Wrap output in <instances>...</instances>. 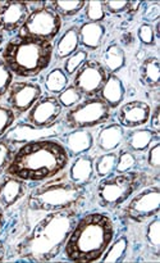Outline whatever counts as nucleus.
<instances>
[{
  "mask_svg": "<svg viewBox=\"0 0 160 263\" xmlns=\"http://www.w3.org/2000/svg\"><path fill=\"white\" fill-rule=\"evenodd\" d=\"M78 220V208L48 212L18 243L15 252L23 261L50 262L61 254Z\"/></svg>",
  "mask_w": 160,
  "mask_h": 263,
  "instance_id": "f257e3e1",
  "label": "nucleus"
},
{
  "mask_svg": "<svg viewBox=\"0 0 160 263\" xmlns=\"http://www.w3.org/2000/svg\"><path fill=\"white\" fill-rule=\"evenodd\" d=\"M71 157L55 139L26 143L15 151L5 174L23 181L41 182L58 176L67 168Z\"/></svg>",
  "mask_w": 160,
  "mask_h": 263,
  "instance_id": "f03ea898",
  "label": "nucleus"
},
{
  "mask_svg": "<svg viewBox=\"0 0 160 263\" xmlns=\"http://www.w3.org/2000/svg\"><path fill=\"white\" fill-rule=\"evenodd\" d=\"M115 236V226L107 213L91 212L78 218L63 248L71 262H99Z\"/></svg>",
  "mask_w": 160,
  "mask_h": 263,
  "instance_id": "7ed1b4c3",
  "label": "nucleus"
},
{
  "mask_svg": "<svg viewBox=\"0 0 160 263\" xmlns=\"http://www.w3.org/2000/svg\"><path fill=\"white\" fill-rule=\"evenodd\" d=\"M2 59L14 76L36 77L53 61V43L17 33L4 45Z\"/></svg>",
  "mask_w": 160,
  "mask_h": 263,
  "instance_id": "20e7f679",
  "label": "nucleus"
},
{
  "mask_svg": "<svg viewBox=\"0 0 160 263\" xmlns=\"http://www.w3.org/2000/svg\"><path fill=\"white\" fill-rule=\"evenodd\" d=\"M86 195V186L76 184L68 175L58 176L44 181L28 194L26 204L36 212H56V211L78 208Z\"/></svg>",
  "mask_w": 160,
  "mask_h": 263,
  "instance_id": "39448f33",
  "label": "nucleus"
},
{
  "mask_svg": "<svg viewBox=\"0 0 160 263\" xmlns=\"http://www.w3.org/2000/svg\"><path fill=\"white\" fill-rule=\"evenodd\" d=\"M145 181V175L135 171L104 177L96 187L97 204L104 210H115L127 202Z\"/></svg>",
  "mask_w": 160,
  "mask_h": 263,
  "instance_id": "423d86ee",
  "label": "nucleus"
},
{
  "mask_svg": "<svg viewBox=\"0 0 160 263\" xmlns=\"http://www.w3.org/2000/svg\"><path fill=\"white\" fill-rule=\"evenodd\" d=\"M112 118V109L99 97L82 99L78 104L69 108L62 125L69 130H89L103 126Z\"/></svg>",
  "mask_w": 160,
  "mask_h": 263,
  "instance_id": "0eeeda50",
  "label": "nucleus"
},
{
  "mask_svg": "<svg viewBox=\"0 0 160 263\" xmlns=\"http://www.w3.org/2000/svg\"><path fill=\"white\" fill-rule=\"evenodd\" d=\"M62 30V18L58 13L48 5V3H41L40 7L30 10L27 20L21 27L19 32L26 36L41 39L51 43Z\"/></svg>",
  "mask_w": 160,
  "mask_h": 263,
  "instance_id": "6e6552de",
  "label": "nucleus"
},
{
  "mask_svg": "<svg viewBox=\"0 0 160 263\" xmlns=\"http://www.w3.org/2000/svg\"><path fill=\"white\" fill-rule=\"evenodd\" d=\"M160 211V187L159 185H151L141 190L126 205L123 213L133 222H144L159 215Z\"/></svg>",
  "mask_w": 160,
  "mask_h": 263,
  "instance_id": "1a4fd4ad",
  "label": "nucleus"
},
{
  "mask_svg": "<svg viewBox=\"0 0 160 263\" xmlns=\"http://www.w3.org/2000/svg\"><path fill=\"white\" fill-rule=\"evenodd\" d=\"M107 77L108 72L102 62L95 61V59H87L73 74L72 85L84 97H97Z\"/></svg>",
  "mask_w": 160,
  "mask_h": 263,
  "instance_id": "9d476101",
  "label": "nucleus"
},
{
  "mask_svg": "<svg viewBox=\"0 0 160 263\" xmlns=\"http://www.w3.org/2000/svg\"><path fill=\"white\" fill-rule=\"evenodd\" d=\"M43 89L35 81H13L7 92V105L15 117H21L40 99Z\"/></svg>",
  "mask_w": 160,
  "mask_h": 263,
  "instance_id": "9b49d317",
  "label": "nucleus"
},
{
  "mask_svg": "<svg viewBox=\"0 0 160 263\" xmlns=\"http://www.w3.org/2000/svg\"><path fill=\"white\" fill-rule=\"evenodd\" d=\"M63 113V107L55 95H41L40 99L26 113V122L38 128L56 125Z\"/></svg>",
  "mask_w": 160,
  "mask_h": 263,
  "instance_id": "f8f14e48",
  "label": "nucleus"
},
{
  "mask_svg": "<svg viewBox=\"0 0 160 263\" xmlns=\"http://www.w3.org/2000/svg\"><path fill=\"white\" fill-rule=\"evenodd\" d=\"M59 131L61 130L58 127V123L48 128H38L27 122H21L17 123V125H13L3 135L2 139L13 146L23 145L26 143H30V141L53 139L54 136L61 135Z\"/></svg>",
  "mask_w": 160,
  "mask_h": 263,
  "instance_id": "ddd939ff",
  "label": "nucleus"
},
{
  "mask_svg": "<svg viewBox=\"0 0 160 263\" xmlns=\"http://www.w3.org/2000/svg\"><path fill=\"white\" fill-rule=\"evenodd\" d=\"M117 112L118 123L123 128H137L145 126L150 120L151 107L144 100H131L121 104Z\"/></svg>",
  "mask_w": 160,
  "mask_h": 263,
  "instance_id": "4468645a",
  "label": "nucleus"
},
{
  "mask_svg": "<svg viewBox=\"0 0 160 263\" xmlns=\"http://www.w3.org/2000/svg\"><path fill=\"white\" fill-rule=\"evenodd\" d=\"M30 7L25 2H0V31H19L30 14Z\"/></svg>",
  "mask_w": 160,
  "mask_h": 263,
  "instance_id": "2eb2a0df",
  "label": "nucleus"
},
{
  "mask_svg": "<svg viewBox=\"0 0 160 263\" xmlns=\"http://www.w3.org/2000/svg\"><path fill=\"white\" fill-rule=\"evenodd\" d=\"M27 194V185L23 180L5 175L0 181V207L9 210Z\"/></svg>",
  "mask_w": 160,
  "mask_h": 263,
  "instance_id": "dca6fc26",
  "label": "nucleus"
},
{
  "mask_svg": "<svg viewBox=\"0 0 160 263\" xmlns=\"http://www.w3.org/2000/svg\"><path fill=\"white\" fill-rule=\"evenodd\" d=\"M125 128L118 122L105 123L97 133L96 139H94V144L99 151L104 153L114 152L122 145L125 140Z\"/></svg>",
  "mask_w": 160,
  "mask_h": 263,
  "instance_id": "f3484780",
  "label": "nucleus"
},
{
  "mask_svg": "<svg viewBox=\"0 0 160 263\" xmlns=\"http://www.w3.org/2000/svg\"><path fill=\"white\" fill-rule=\"evenodd\" d=\"M61 143L69 157L86 154L94 146V135L89 130H71L62 135Z\"/></svg>",
  "mask_w": 160,
  "mask_h": 263,
  "instance_id": "a211bd4d",
  "label": "nucleus"
},
{
  "mask_svg": "<svg viewBox=\"0 0 160 263\" xmlns=\"http://www.w3.org/2000/svg\"><path fill=\"white\" fill-rule=\"evenodd\" d=\"M126 87L122 80L115 73H108L104 85L100 89L97 97L107 103L110 109H117L125 100Z\"/></svg>",
  "mask_w": 160,
  "mask_h": 263,
  "instance_id": "6ab92c4d",
  "label": "nucleus"
},
{
  "mask_svg": "<svg viewBox=\"0 0 160 263\" xmlns=\"http://www.w3.org/2000/svg\"><path fill=\"white\" fill-rule=\"evenodd\" d=\"M155 140H159V134L151 128H131L125 134L126 149L133 153H144Z\"/></svg>",
  "mask_w": 160,
  "mask_h": 263,
  "instance_id": "aec40b11",
  "label": "nucleus"
},
{
  "mask_svg": "<svg viewBox=\"0 0 160 263\" xmlns=\"http://www.w3.org/2000/svg\"><path fill=\"white\" fill-rule=\"evenodd\" d=\"M107 30L102 22H85L78 27L79 45L85 50H97L102 46Z\"/></svg>",
  "mask_w": 160,
  "mask_h": 263,
  "instance_id": "412c9836",
  "label": "nucleus"
},
{
  "mask_svg": "<svg viewBox=\"0 0 160 263\" xmlns=\"http://www.w3.org/2000/svg\"><path fill=\"white\" fill-rule=\"evenodd\" d=\"M79 49V35L78 26H71L67 28L61 37L58 39L55 45H53V58L56 61H63Z\"/></svg>",
  "mask_w": 160,
  "mask_h": 263,
  "instance_id": "4be33fe9",
  "label": "nucleus"
},
{
  "mask_svg": "<svg viewBox=\"0 0 160 263\" xmlns=\"http://www.w3.org/2000/svg\"><path fill=\"white\" fill-rule=\"evenodd\" d=\"M94 159L87 154H81L76 157L72 162L68 171V177L73 182L79 185H89L94 179Z\"/></svg>",
  "mask_w": 160,
  "mask_h": 263,
  "instance_id": "5701e85b",
  "label": "nucleus"
},
{
  "mask_svg": "<svg viewBox=\"0 0 160 263\" xmlns=\"http://www.w3.org/2000/svg\"><path fill=\"white\" fill-rule=\"evenodd\" d=\"M126 51L118 44H110L103 54V66L108 73H117L126 66Z\"/></svg>",
  "mask_w": 160,
  "mask_h": 263,
  "instance_id": "b1692460",
  "label": "nucleus"
},
{
  "mask_svg": "<svg viewBox=\"0 0 160 263\" xmlns=\"http://www.w3.org/2000/svg\"><path fill=\"white\" fill-rule=\"evenodd\" d=\"M160 64L156 57H148L140 67V81L150 89H156L160 85Z\"/></svg>",
  "mask_w": 160,
  "mask_h": 263,
  "instance_id": "393cba45",
  "label": "nucleus"
},
{
  "mask_svg": "<svg viewBox=\"0 0 160 263\" xmlns=\"http://www.w3.org/2000/svg\"><path fill=\"white\" fill-rule=\"evenodd\" d=\"M44 85H45L46 91L53 95H59L69 85V79L63 68L55 67L46 73Z\"/></svg>",
  "mask_w": 160,
  "mask_h": 263,
  "instance_id": "a878e982",
  "label": "nucleus"
},
{
  "mask_svg": "<svg viewBox=\"0 0 160 263\" xmlns=\"http://www.w3.org/2000/svg\"><path fill=\"white\" fill-rule=\"evenodd\" d=\"M128 251V239L126 235L119 236L117 240L112 241L105 253L100 258V262L104 263H115L122 262L125 258L126 253Z\"/></svg>",
  "mask_w": 160,
  "mask_h": 263,
  "instance_id": "bb28decb",
  "label": "nucleus"
},
{
  "mask_svg": "<svg viewBox=\"0 0 160 263\" xmlns=\"http://www.w3.org/2000/svg\"><path fill=\"white\" fill-rule=\"evenodd\" d=\"M117 156L115 152L109 153H103L94 161V171L95 175L100 179L110 176L113 172H115V164H117Z\"/></svg>",
  "mask_w": 160,
  "mask_h": 263,
  "instance_id": "cd10ccee",
  "label": "nucleus"
},
{
  "mask_svg": "<svg viewBox=\"0 0 160 263\" xmlns=\"http://www.w3.org/2000/svg\"><path fill=\"white\" fill-rule=\"evenodd\" d=\"M46 3L55 10V13H58V15L61 18L74 17L81 10H84L85 4H86V2H81V0H77V2H62V0H55V2Z\"/></svg>",
  "mask_w": 160,
  "mask_h": 263,
  "instance_id": "c85d7f7f",
  "label": "nucleus"
},
{
  "mask_svg": "<svg viewBox=\"0 0 160 263\" xmlns=\"http://www.w3.org/2000/svg\"><path fill=\"white\" fill-rule=\"evenodd\" d=\"M87 59H89V51L85 50L84 48L78 49V50L74 51L72 55H69L68 58L64 61L63 71L66 72V74L68 77L73 76L77 72V69H78Z\"/></svg>",
  "mask_w": 160,
  "mask_h": 263,
  "instance_id": "c756f323",
  "label": "nucleus"
},
{
  "mask_svg": "<svg viewBox=\"0 0 160 263\" xmlns=\"http://www.w3.org/2000/svg\"><path fill=\"white\" fill-rule=\"evenodd\" d=\"M117 164H115V172L117 174H126V172L132 171L137 164V158L135 153L128 149H121L119 153H117Z\"/></svg>",
  "mask_w": 160,
  "mask_h": 263,
  "instance_id": "7c9ffc66",
  "label": "nucleus"
},
{
  "mask_svg": "<svg viewBox=\"0 0 160 263\" xmlns=\"http://www.w3.org/2000/svg\"><path fill=\"white\" fill-rule=\"evenodd\" d=\"M85 18L87 22H102L107 17L104 2H86L84 7Z\"/></svg>",
  "mask_w": 160,
  "mask_h": 263,
  "instance_id": "2f4dec72",
  "label": "nucleus"
},
{
  "mask_svg": "<svg viewBox=\"0 0 160 263\" xmlns=\"http://www.w3.org/2000/svg\"><path fill=\"white\" fill-rule=\"evenodd\" d=\"M58 100L62 104L63 108H72L76 104H78L82 99H84V95L73 86V85H68L61 94L58 95Z\"/></svg>",
  "mask_w": 160,
  "mask_h": 263,
  "instance_id": "473e14b6",
  "label": "nucleus"
},
{
  "mask_svg": "<svg viewBox=\"0 0 160 263\" xmlns=\"http://www.w3.org/2000/svg\"><path fill=\"white\" fill-rule=\"evenodd\" d=\"M160 220L159 216L153 217V220L149 222L148 228H146V240H148L150 248H153L154 251L158 252L160 247Z\"/></svg>",
  "mask_w": 160,
  "mask_h": 263,
  "instance_id": "72a5a7b5",
  "label": "nucleus"
},
{
  "mask_svg": "<svg viewBox=\"0 0 160 263\" xmlns=\"http://www.w3.org/2000/svg\"><path fill=\"white\" fill-rule=\"evenodd\" d=\"M13 77H14V74L12 73L9 67L5 64V62L0 57V100L7 95L8 90L13 82Z\"/></svg>",
  "mask_w": 160,
  "mask_h": 263,
  "instance_id": "f704fd0d",
  "label": "nucleus"
},
{
  "mask_svg": "<svg viewBox=\"0 0 160 263\" xmlns=\"http://www.w3.org/2000/svg\"><path fill=\"white\" fill-rule=\"evenodd\" d=\"M15 153L14 146L0 139V175L5 174Z\"/></svg>",
  "mask_w": 160,
  "mask_h": 263,
  "instance_id": "c9c22d12",
  "label": "nucleus"
},
{
  "mask_svg": "<svg viewBox=\"0 0 160 263\" xmlns=\"http://www.w3.org/2000/svg\"><path fill=\"white\" fill-rule=\"evenodd\" d=\"M15 118L17 117H15V115L8 105L0 104V139L14 125Z\"/></svg>",
  "mask_w": 160,
  "mask_h": 263,
  "instance_id": "e433bc0d",
  "label": "nucleus"
},
{
  "mask_svg": "<svg viewBox=\"0 0 160 263\" xmlns=\"http://www.w3.org/2000/svg\"><path fill=\"white\" fill-rule=\"evenodd\" d=\"M138 40L146 46L155 45V33H154V28L150 23H143L137 30Z\"/></svg>",
  "mask_w": 160,
  "mask_h": 263,
  "instance_id": "4c0bfd02",
  "label": "nucleus"
},
{
  "mask_svg": "<svg viewBox=\"0 0 160 263\" xmlns=\"http://www.w3.org/2000/svg\"><path fill=\"white\" fill-rule=\"evenodd\" d=\"M148 164L150 168L159 170L160 167V143L155 140L148 149Z\"/></svg>",
  "mask_w": 160,
  "mask_h": 263,
  "instance_id": "58836bf2",
  "label": "nucleus"
},
{
  "mask_svg": "<svg viewBox=\"0 0 160 263\" xmlns=\"http://www.w3.org/2000/svg\"><path fill=\"white\" fill-rule=\"evenodd\" d=\"M131 2H104V9L107 13L110 14H121L130 10Z\"/></svg>",
  "mask_w": 160,
  "mask_h": 263,
  "instance_id": "ea45409f",
  "label": "nucleus"
},
{
  "mask_svg": "<svg viewBox=\"0 0 160 263\" xmlns=\"http://www.w3.org/2000/svg\"><path fill=\"white\" fill-rule=\"evenodd\" d=\"M160 17V5L158 3H150V4L146 5V8L144 9L143 13V18L148 22H156L159 21Z\"/></svg>",
  "mask_w": 160,
  "mask_h": 263,
  "instance_id": "a19ab883",
  "label": "nucleus"
},
{
  "mask_svg": "<svg viewBox=\"0 0 160 263\" xmlns=\"http://www.w3.org/2000/svg\"><path fill=\"white\" fill-rule=\"evenodd\" d=\"M159 110H160V107L159 105H156L154 109H151V115H150V120H149V122H150V128L151 130H154L155 133H160V121H159Z\"/></svg>",
  "mask_w": 160,
  "mask_h": 263,
  "instance_id": "79ce46f5",
  "label": "nucleus"
},
{
  "mask_svg": "<svg viewBox=\"0 0 160 263\" xmlns=\"http://www.w3.org/2000/svg\"><path fill=\"white\" fill-rule=\"evenodd\" d=\"M5 259V246L2 240H0V262H4Z\"/></svg>",
  "mask_w": 160,
  "mask_h": 263,
  "instance_id": "37998d69",
  "label": "nucleus"
},
{
  "mask_svg": "<svg viewBox=\"0 0 160 263\" xmlns=\"http://www.w3.org/2000/svg\"><path fill=\"white\" fill-rule=\"evenodd\" d=\"M3 226H4V210L0 207V231H2Z\"/></svg>",
  "mask_w": 160,
  "mask_h": 263,
  "instance_id": "c03bdc74",
  "label": "nucleus"
},
{
  "mask_svg": "<svg viewBox=\"0 0 160 263\" xmlns=\"http://www.w3.org/2000/svg\"><path fill=\"white\" fill-rule=\"evenodd\" d=\"M3 41H4V35H3V32H2V31H0V46H2Z\"/></svg>",
  "mask_w": 160,
  "mask_h": 263,
  "instance_id": "a18cd8bd",
  "label": "nucleus"
}]
</instances>
